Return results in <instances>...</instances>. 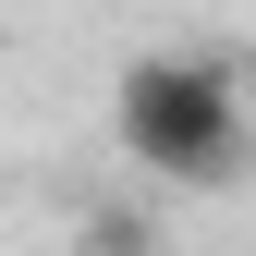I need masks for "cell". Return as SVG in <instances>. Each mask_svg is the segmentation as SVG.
Listing matches in <instances>:
<instances>
[{"label":"cell","mask_w":256,"mask_h":256,"mask_svg":"<svg viewBox=\"0 0 256 256\" xmlns=\"http://www.w3.org/2000/svg\"><path fill=\"white\" fill-rule=\"evenodd\" d=\"M110 134H122L134 171L220 196V183L244 171V86H232L220 49H146L134 74H122V98H110Z\"/></svg>","instance_id":"cell-1"}]
</instances>
